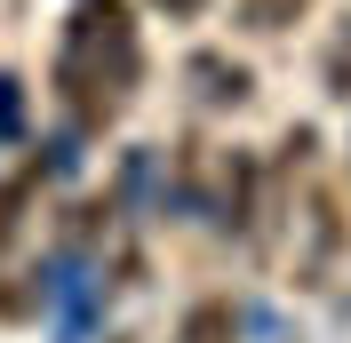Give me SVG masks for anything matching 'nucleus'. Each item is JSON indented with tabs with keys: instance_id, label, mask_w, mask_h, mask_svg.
I'll return each instance as SVG.
<instances>
[{
	"instance_id": "f03ea898",
	"label": "nucleus",
	"mask_w": 351,
	"mask_h": 343,
	"mask_svg": "<svg viewBox=\"0 0 351 343\" xmlns=\"http://www.w3.org/2000/svg\"><path fill=\"white\" fill-rule=\"evenodd\" d=\"M256 192H263V168L247 160V152H232V160H223V224H232V232H247V239H263Z\"/></svg>"
},
{
	"instance_id": "20e7f679",
	"label": "nucleus",
	"mask_w": 351,
	"mask_h": 343,
	"mask_svg": "<svg viewBox=\"0 0 351 343\" xmlns=\"http://www.w3.org/2000/svg\"><path fill=\"white\" fill-rule=\"evenodd\" d=\"M223 335H232V303H223V296L192 303V320H184V343H223Z\"/></svg>"
},
{
	"instance_id": "39448f33",
	"label": "nucleus",
	"mask_w": 351,
	"mask_h": 343,
	"mask_svg": "<svg viewBox=\"0 0 351 343\" xmlns=\"http://www.w3.org/2000/svg\"><path fill=\"white\" fill-rule=\"evenodd\" d=\"M240 8H247V24H256V32H287L311 0H240Z\"/></svg>"
},
{
	"instance_id": "0eeeda50",
	"label": "nucleus",
	"mask_w": 351,
	"mask_h": 343,
	"mask_svg": "<svg viewBox=\"0 0 351 343\" xmlns=\"http://www.w3.org/2000/svg\"><path fill=\"white\" fill-rule=\"evenodd\" d=\"M152 8H160V16H176V24H192L199 8H208V0H152Z\"/></svg>"
},
{
	"instance_id": "7ed1b4c3",
	"label": "nucleus",
	"mask_w": 351,
	"mask_h": 343,
	"mask_svg": "<svg viewBox=\"0 0 351 343\" xmlns=\"http://www.w3.org/2000/svg\"><path fill=\"white\" fill-rule=\"evenodd\" d=\"M192 80H199V96L208 104H247V64H232V56H192Z\"/></svg>"
},
{
	"instance_id": "f257e3e1",
	"label": "nucleus",
	"mask_w": 351,
	"mask_h": 343,
	"mask_svg": "<svg viewBox=\"0 0 351 343\" xmlns=\"http://www.w3.org/2000/svg\"><path fill=\"white\" fill-rule=\"evenodd\" d=\"M72 104H96L104 88V112L128 96L136 80V32H128V0H80V16L64 32V64H56Z\"/></svg>"
},
{
	"instance_id": "423d86ee",
	"label": "nucleus",
	"mask_w": 351,
	"mask_h": 343,
	"mask_svg": "<svg viewBox=\"0 0 351 343\" xmlns=\"http://www.w3.org/2000/svg\"><path fill=\"white\" fill-rule=\"evenodd\" d=\"M328 88H335V96H351V32L335 40V56H328Z\"/></svg>"
}]
</instances>
